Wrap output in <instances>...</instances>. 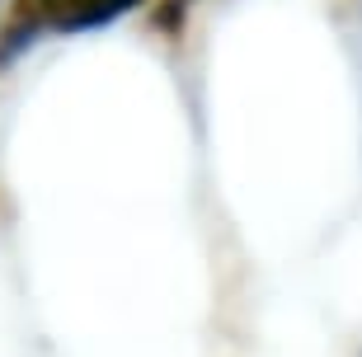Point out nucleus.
<instances>
[{
  "label": "nucleus",
  "mask_w": 362,
  "mask_h": 357,
  "mask_svg": "<svg viewBox=\"0 0 362 357\" xmlns=\"http://www.w3.org/2000/svg\"><path fill=\"white\" fill-rule=\"evenodd\" d=\"M71 5H76V0H14L10 19L0 24V76H5L47 28H62Z\"/></svg>",
  "instance_id": "1"
},
{
  "label": "nucleus",
  "mask_w": 362,
  "mask_h": 357,
  "mask_svg": "<svg viewBox=\"0 0 362 357\" xmlns=\"http://www.w3.org/2000/svg\"><path fill=\"white\" fill-rule=\"evenodd\" d=\"M141 5H146V0H76L57 33H90V28H104V24H113V19H122V14L141 10Z\"/></svg>",
  "instance_id": "2"
}]
</instances>
